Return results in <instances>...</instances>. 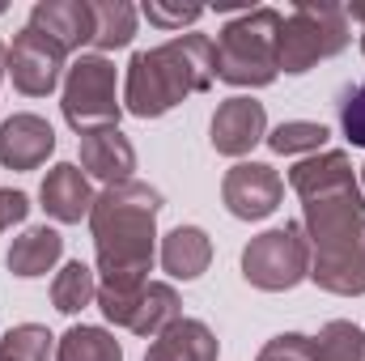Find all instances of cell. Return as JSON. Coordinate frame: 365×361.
I'll list each match as a JSON object with an SVG mask.
<instances>
[{
  "mask_svg": "<svg viewBox=\"0 0 365 361\" xmlns=\"http://www.w3.org/2000/svg\"><path fill=\"white\" fill-rule=\"evenodd\" d=\"M302 195V230L310 243V280L327 293H365V195L349 153H314L289 171Z\"/></svg>",
  "mask_w": 365,
  "mask_h": 361,
  "instance_id": "1",
  "label": "cell"
},
{
  "mask_svg": "<svg viewBox=\"0 0 365 361\" xmlns=\"http://www.w3.org/2000/svg\"><path fill=\"white\" fill-rule=\"evenodd\" d=\"M158 213H162V191L149 183H115L106 187L90 208V234L98 251L102 285H145L153 264V238H158Z\"/></svg>",
  "mask_w": 365,
  "mask_h": 361,
  "instance_id": "2",
  "label": "cell"
},
{
  "mask_svg": "<svg viewBox=\"0 0 365 361\" xmlns=\"http://www.w3.org/2000/svg\"><path fill=\"white\" fill-rule=\"evenodd\" d=\"M212 39L204 34H179L153 51H136L123 81V106L136 119H162L191 93L212 86Z\"/></svg>",
  "mask_w": 365,
  "mask_h": 361,
  "instance_id": "3",
  "label": "cell"
},
{
  "mask_svg": "<svg viewBox=\"0 0 365 361\" xmlns=\"http://www.w3.org/2000/svg\"><path fill=\"white\" fill-rule=\"evenodd\" d=\"M280 13L276 9H247L230 17L212 43V73L225 86L238 90H259L280 77L276 43H280Z\"/></svg>",
  "mask_w": 365,
  "mask_h": 361,
  "instance_id": "4",
  "label": "cell"
},
{
  "mask_svg": "<svg viewBox=\"0 0 365 361\" xmlns=\"http://www.w3.org/2000/svg\"><path fill=\"white\" fill-rule=\"evenodd\" d=\"M353 30H349V13L340 4H314L302 0L293 4V13L280 21V43H276V60L284 73H310L319 60L340 56L349 47Z\"/></svg>",
  "mask_w": 365,
  "mask_h": 361,
  "instance_id": "5",
  "label": "cell"
},
{
  "mask_svg": "<svg viewBox=\"0 0 365 361\" xmlns=\"http://www.w3.org/2000/svg\"><path fill=\"white\" fill-rule=\"evenodd\" d=\"M242 276L264 289V293H284L310 276V243L297 221H284L276 230H264L259 238L247 243L242 251Z\"/></svg>",
  "mask_w": 365,
  "mask_h": 361,
  "instance_id": "6",
  "label": "cell"
},
{
  "mask_svg": "<svg viewBox=\"0 0 365 361\" xmlns=\"http://www.w3.org/2000/svg\"><path fill=\"white\" fill-rule=\"evenodd\" d=\"M64 119L73 132H98V128H119V93H115V64L106 56H81L68 77H64Z\"/></svg>",
  "mask_w": 365,
  "mask_h": 361,
  "instance_id": "7",
  "label": "cell"
},
{
  "mask_svg": "<svg viewBox=\"0 0 365 361\" xmlns=\"http://www.w3.org/2000/svg\"><path fill=\"white\" fill-rule=\"evenodd\" d=\"M64 60L68 51L56 47L51 39H43L38 30H21L9 47V77L13 86L26 93V98H47V93L60 86V73H64Z\"/></svg>",
  "mask_w": 365,
  "mask_h": 361,
  "instance_id": "8",
  "label": "cell"
},
{
  "mask_svg": "<svg viewBox=\"0 0 365 361\" xmlns=\"http://www.w3.org/2000/svg\"><path fill=\"white\" fill-rule=\"evenodd\" d=\"M284 195V179L276 175L268 162H238L225 183H221V200L238 221H264L272 217L276 204Z\"/></svg>",
  "mask_w": 365,
  "mask_h": 361,
  "instance_id": "9",
  "label": "cell"
},
{
  "mask_svg": "<svg viewBox=\"0 0 365 361\" xmlns=\"http://www.w3.org/2000/svg\"><path fill=\"white\" fill-rule=\"evenodd\" d=\"M264 136H268V111H264V102L242 98V93H238V98H225V102L217 106L212 123H208V141H212V149L225 153V158L251 153Z\"/></svg>",
  "mask_w": 365,
  "mask_h": 361,
  "instance_id": "10",
  "label": "cell"
},
{
  "mask_svg": "<svg viewBox=\"0 0 365 361\" xmlns=\"http://www.w3.org/2000/svg\"><path fill=\"white\" fill-rule=\"evenodd\" d=\"M56 149V132L43 115H9L0 123V166L4 171H38Z\"/></svg>",
  "mask_w": 365,
  "mask_h": 361,
  "instance_id": "11",
  "label": "cell"
},
{
  "mask_svg": "<svg viewBox=\"0 0 365 361\" xmlns=\"http://www.w3.org/2000/svg\"><path fill=\"white\" fill-rule=\"evenodd\" d=\"M30 30H38L43 39H51L64 51H77L93 39V13L90 0H38L30 9Z\"/></svg>",
  "mask_w": 365,
  "mask_h": 361,
  "instance_id": "12",
  "label": "cell"
},
{
  "mask_svg": "<svg viewBox=\"0 0 365 361\" xmlns=\"http://www.w3.org/2000/svg\"><path fill=\"white\" fill-rule=\"evenodd\" d=\"M38 200H43V208H47L56 221L73 225V221L90 217V208H93L98 195H93V187H90V175H86L77 162H60V166L47 171V179L38 187Z\"/></svg>",
  "mask_w": 365,
  "mask_h": 361,
  "instance_id": "13",
  "label": "cell"
},
{
  "mask_svg": "<svg viewBox=\"0 0 365 361\" xmlns=\"http://www.w3.org/2000/svg\"><path fill=\"white\" fill-rule=\"evenodd\" d=\"M81 171L93 175V179H102L106 187L128 183L132 171H136V149H132V141H128L119 128L86 132V136H81Z\"/></svg>",
  "mask_w": 365,
  "mask_h": 361,
  "instance_id": "14",
  "label": "cell"
},
{
  "mask_svg": "<svg viewBox=\"0 0 365 361\" xmlns=\"http://www.w3.org/2000/svg\"><path fill=\"white\" fill-rule=\"evenodd\" d=\"M217 353H221V345H217L208 323L179 319L149 345L145 361H217Z\"/></svg>",
  "mask_w": 365,
  "mask_h": 361,
  "instance_id": "15",
  "label": "cell"
},
{
  "mask_svg": "<svg viewBox=\"0 0 365 361\" xmlns=\"http://www.w3.org/2000/svg\"><path fill=\"white\" fill-rule=\"evenodd\" d=\"M60 255H64V238H60L51 225H34V230H26L21 238H13L4 264H9L13 276L30 280V276H47V272L60 264Z\"/></svg>",
  "mask_w": 365,
  "mask_h": 361,
  "instance_id": "16",
  "label": "cell"
},
{
  "mask_svg": "<svg viewBox=\"0 0 365 361\" xmlns=\"http://www.w3.org/2000/svg\"><path fill=\"white\" fill-rule=\"evenodd\" d=\"M179 319H182V302H179V293H175V285L149 280V285L140 289L132 315H128V332L158 340V336H162L170 323H179Z\"/></svg>",
  "mask_w": 365,
  "mask_h": 361,
  "instance_id": "17",
  "label": "cell"
},
{
  "mask_svg": "<svg viewBox=\"0 0 365 361\" xmlns=\"http://www.w3.org/2000/svg\"><path fill=\"white\" fill-rule=\"evenodd\" d=\"M208 264H212V243H208V234L200 225H179V230L166 234V243H162V268L170 272V276L195 280L200 272H208Z\"/></svg>",
  "mask_w": 365,
  "mask_h": 361,
  "instance_id": "18",
  "label": "cell"
},
{
  "mask_svg": "<svg viewBox=\"0 0 365 361\" xmlns=\"http://www.w3.org/2000/svg\"><path fill=\"white\" fill-rule=\"evenodd\" d=\"M90 13H93L90 43L98 47V56L102 51H119V47L132 43V34H136V9L128 0H93Z\"/></svg>",
  "mask_w": 365,
  "mask_h": 361,
  "instance_id": "19",
  "label": "cell"
},
{
  "mask_svg": "<svg viewBox=\"0 0 365 361\" xmlns=\"http://www.w3.org/2000/svg\"><path fill=\"white\" fill-rule=\"evenodd\" d=\"M56 361H123V349L102 327H68L56 345Z\"/></svg>",
  "mask_w": 365,
  "mask_h": 361,
  "instance_id": "20",
  "label": "cell"
},
{
  "mask_svg": "<svg viewBox=\"0 0 365 361\" xmlns=\"http://www.w3.org/2000/svg\"><path fill=\"white\" fill-rule=\"evenodd\" d=\"M93 298H98V280H93L90 264L73 260V264H64V268L56 272V280H51V306H56L60 315L86 310Z\"/></svg>",
  "mask_w": 365,
  "mask_h": 361,
  "instance_id": "21",
  "label": "cell"
},
{
  "mask_svg": "<svg viewBox=\"0 0 365 361\" xmlns=\"http://www.w3.org/2000/svg\"><path fill=\"white\" fill-rule=\"evenodd\" d=\"M314 361H365V332L349 319H331L319 336H310Z\"/></svg>",
  "mask_w": 365,
  "mask_h": 361,
  "instance_id": "22",
  "label": "cell"
},
{
  "mask_svg": "<svg viewBox=\"0 0 365 361\" xmlns=\"http://www.w3.org/2000/svg\"><path fill=\"white\" fill-rule=\"evenodd\" d=\"M51 332L38 323H17L0 336V361H47L51 353Z\"/></svg>",
  "mask_w": 365,
  "mask_h": 361,
  "instance_id": "23",
  "label": "cell"
},
{
  "mask_svg": "<svg viewBox=\"0 0 365 361\" xmlns=\"http://www.w3.org/2000/svg\"><path fill=\"white\" fill-rule=\"evenodd\" d=\"M327 136H331V132H327L323 123H310V119H289V123H280V128H276L272 136H264V141L272 145V153L293 158V153H319Z\"/></svg>",
  "mask_w": 365,
  "mask_h": 361,
  "instance_id": "24",
  "label": "cell"
},
{
  "mask_svg": "<svg viewBox=\"0 0 365 361\" xmlns=\"http://www.w3.org/2000/svg\"><path fill=\"white\" fill-rule=\"evenodd\" d=\"M255 361H314V345L302 332H284V336H272Z\"/></svg>",
  "mask_w": 365,
  "mask_h": 361,
  "instance_id": "25",
  "label": "cell"
},
{
  "mask_svg": "<svg viewBox=\"0 0 365 361\" xmlns=\"http://www.w3.org/2000/svg\"><path fill=\"white\" fill-rule=\"evenodd\" d=\"M145 17H149V26L182 30V26L200 21V17H204V9H200V4H162V0H149V4H145Z\"/></svg>",
  "mask_w": 365,
  "mask_h": 361,
  "instance_id": "26",
  "label": "cell"
},
{
  "mask_svg": "<svg viewBox=\"0 0 365 361\" xmlns=\"http://www.w3.org/2000/svg\"><path fill=\"white\" fill-rule=\"evenodd\" d=\"M340 128H344V136H349L353 145L365 149V81L357 90L344 93V102H340Z\"/></svg>",
  "mask_w": 365,
  "mask_h": 361,
  "instance_id": "27",
  "label": "cell"
},
{
  "mask_svg": "<svg viewBox=\"0 0 365 361\" xmlns=\"http://www.w3.org/2000/svg\"><path fill=\"white\" fill-rule=\"evenodd\" d=\"M26 213H30V200H26V191H13V187H0V234H4L9 225H17V221H26Z\"/></svg>",
  "mask_w": 365,
  "mask_h": 361,
  "instance_id": "28",
  "label": "cell"
},
{
  "mask_svg": "<svg viewBox=\"0 0 365 361\" xmlns=\"http://www.w3.org/2000/svg\"><path fill=\"white\" fill-rule=\"evenodd\" d=\"M344 13H349V21H361L365 26V4H349ZM361 51H365V30H361Z\"/></svg>",
  "mask_w": 365,
  "mask_h": 361,
  "instance_id": "29",
  "label": "cell"
},
{
  "mask_svg": "<svg viewBox=\"0 0 365 361\" xmlns=\"http://www.w3.org/2000/svg\"><path fill=\"white\" fill-rule=\"evenodd\" d=\"M4 73H9V47L0 43V77H4Z\"/></svg>",
  "mask_w": 365,
  "mask_h": 361,
  "instance_id": "30",
  "label": "cell"
},
{
  "mask_svg": "<svg viewBox=\"0 0 365 361\" xmlns=\"http://www.w3.org/2000/svg\"><path fill=\"white\" fill-rule=\"evenodd\" d=\"M361 191H365V166H361Z\"/></svg>",
  "mask_w": 365,
  "mask_h": 361,
  "instance_id": "31",
  "label": "cell"
},
{
  "mask_svg": "<svg viewBox=\"0 0 365 361\" xmlns=\"http://www.w3.org/2000/svg\"><path fill=\"white\" fill-rule=\"evenodd\" d=\"M0 13H4V4H0Z\"/></svg>",
  "mask_w": 365,
  "mask_h": 361,
  "instance_id": "32",
  "label": "cell"
}]
</instances>
